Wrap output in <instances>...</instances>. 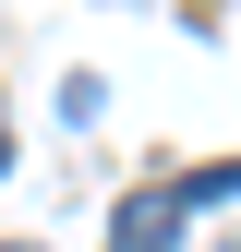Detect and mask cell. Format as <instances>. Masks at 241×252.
Segmentation results:
<instances>
[{
  "label": "cell",
  "instance_id": "6da1fadb",
  "mask_svg": "<svg viewBox=\"0 0 241 252\" xmlns=\"http://www.w3.org/2000/svg\"><path fill=\"white\" fill-rule=\"evenodd\" d=\"M169 240H181V204H169V192H133L120 228H109V252H169Z\"/></svg>",
  "mask_w": 241,
  "mask_h": 252
},
{
  "label": "cell",
  "instance_id": "7a4b0ae2",
  "mask_svg": "<svg viewBox=\"0 0 241 252\" xmlns=\"http://www.w3.org/2000/svg\"><path fill=\"white\" fill-rule=\"evenodd\" d=\"M229 192H241V156H217V168H193V180H181L169 204H229Z\"/></svg>",
  "mask_w": 241,
  "mask_h": 252
},
{
  "label": "cell",
  "instance_id": "3957f363",
  "mask_svg": "<svg viewBox=\"0 0 241 252\" xmlns=\"http://www.w3.org/2000/svg\"><path fill=\"white\" fill-rule=\"evenodd\" d=\"M0 168H12V108H0Z\"/></svg>",
  "mask_w": 241,
  "mask_h": 252
},
{
  "label": "cell",
  "instance_id": "277c9868",
  "mask_svg": "<svg viewBox=\"0 0 241 252\" xmlns=\"http://www.w3.org/2000/svg\"><path fill=\"white\" fill-rule=\"evenodd\" d=\"M0 252H24V240H0Z\"/></svg>",
  "mask_w": 241,
  "mask_h": 252
}]
</instances>
